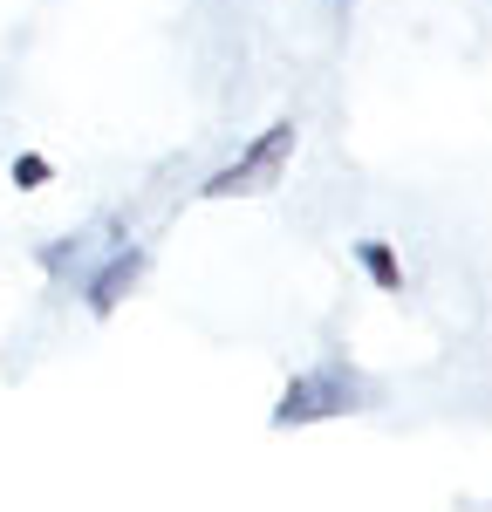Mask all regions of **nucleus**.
Returning a JSON list of instances; mask_svg holds the SVG:
<instances>
[{"instance_id": "obj_1", "label": "nucleus", "mask_w": 492, "mask_h": 512, "mask_svg": "<svg viewBox=\"0 0 492 512\" xmlns=\"http://www.w3.org/2000/svg\"><path fill=\"white\" fill-rule=\"evenodd\" d=\"M287 144H294V123H274V130H267V137H260V144H253L240 164H226V171H219V178L205 185V198H226V192H240V185H253V178H260L267 164L281 158Z\"/></svg>"}, {"instance_id": "obj_2", "label": "nucleus", "mask_w": 492, "mask_h": 512, "mask_svg": "<svg viewBox=\"0 0 492 512\" xmlns=\"http://www.w3.org/2000/svg\"><path fill=\"white\" fill-rule=\"evenodd\" d=\"M356 260L376 274V287H404V274H397V260H390V246H383V239H363V246H356Z\"/></svg>"}, {"instance_id": "obj_3", "label": "nucleus", "mask_w": 492, "mask_h": 512, "mask_svg": "<svg viewBox=\"0 0 492 512\" xmlns=\"http://www.w3.org/2000/svg\"><path fill=\"white\" fill-rule=\"evenodd\" d=\"M14 185H48V158H35V151L14 158Z\"/></svg>"}]
</instances>
